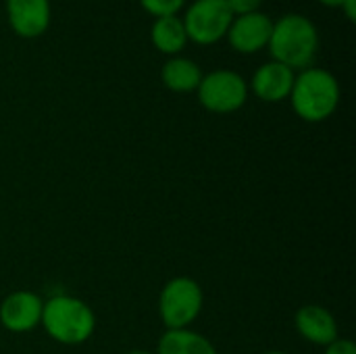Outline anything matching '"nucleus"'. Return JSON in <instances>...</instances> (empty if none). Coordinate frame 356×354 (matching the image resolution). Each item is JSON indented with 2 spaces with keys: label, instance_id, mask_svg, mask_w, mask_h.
I'll return each instance as SVG.
<instances>
[{
  "label": "nucleus",
  "instance_id": "7",
  "mask_svg": "<svg viewBox=\"0 0 356 354\" xmlns=\"http://www.w3.org/2000/svg\"><path fill=\"white\" fill-rule=\"evenodd\" d=\"M44 298L33 290H15L0 303V325L10 334H27L40 328Z\"/></svg>",
  "mask_w": 356,
  "mask_h": 354
},
{
  "label": "nucleus",
  "instance_id": "13",
  "mask_svg": "<svg viewBox=\"0 0 356 354\" xmlns=\"http://www.w3.org/2000/svg\"><path fill=\"white\" fill-rule=\"evenodd\" d=\"M150 42L161 54L177 56L190 42L181 17L179 15L156 17L150 27Z\"/></svg>",
  "mask_w": 356,
  "mask_h": 354
},
{
  "label": "nucleus",
  "instance_id": "8",
  "mask_svg": "<svg viewBox=\"0 0 356 354\" xmlns=\"http://www.w3.org/2000/svg\"><path fill=\"white\" fill-rule=\"evenodd\" d=\"M4 10L10 29L23 40L44 35L52 21L50 0H4Z\"/></svg>",
  "mask_w": 356,
  "mask_h": 354
},
{
  "label": "nucleus",
  "instance_id": "9",
  "mask_svg": "<svg viewBox=\"0 0 356 354\" xmlns=\"http://www.w3.org/2000/svg\"><path fill=\"white\" fill-rule=\"evenodd\" d=\"M271 29H273V19L267 13L257 10V13L234 17L225 38L236 52L254 54L267 48Z\"/></svg>",
  "mask_w": 356,
  "mask_h": 354
},
{
  "label": "nucleus",
  "instance_id": "15",
  "mask_svg": "<svg viewBox=\"0 0 356 354\" xmlns=\"http://www.w3.org/2000/svg\"><path fill=\"white\" fill-rule=\"evenodd\" d=\"M188 0H140V6L156 17H169V15H179V10H184Z\"/></svg>",
  "mask_w": 356,
  "mask_h": 354
},
{
  "label": "nucleus",
  "instance_id": "11",
  "mask_svg": "<svg viewBox=\"0 0 356 354\" xmlns=\"http://www.w3.org/2000/svg\"><path fill=\"white\" fill-rule=\"evenodd\" d=\"M294 328L305 342L315 346H330L340 338L334 313L321 305H302L294 315Z\"/></svg>",
  "mask_w": 356,
  "mask_h": 354
},
{
  "label": "nucleus",
  "instance_id": "3",
  "mask_svg": "<svg viewBox=\"0 0 356 354\" xmlns=\"http://www.w3.org/2000/svg\"><path fill=\"white\" fill-rule=\"evenodd\" d=\"M40 325L50 340L63 346H79L94 336L96 315L81 298L56 294L44 300Z\"/></svg>",
  "mask_w": 356,
  "mask_h": 354
},
{
  "label": "nucleus",
  "instance_id": "10",
  "mask_svg": "<svg viewBox=\"0 0 356 354\" xmlns=\"http://www.w3.org/2000/svg\"><path fill=\"white\" fill-rule=\"evenodd\" d=\"M294 77H296V71H292L290 67L277 61H269V63H263L252 73L248 81V92H252L259 100L269 102V104L284 102L290 98Z\"/></svg>",
  "mask_w": 356,
  "mask_h": 354
},
{
  "label": "nucleus",
  "instance_id": "21",
  "mask_svg": "<svg viewBox=\"0 0 356 354\" xmlns=\"http://www.w3.org/2000/svg\"><path fill=\"white\" fill-rule=\"evenodd\" d=\"M263 354H288V353H284V351H267V353H263Z\"/></svg>",
  "mask_w": 356,
  "mask_h": 354
},
{
  "label": "nucleus",
  "instance_id": "5",
  "mask_svg": "<svg viewBox=\"0 0 356 354\" xmlns=\"http://www.w3.org/2000/svg\"><path fill=\"white\" fill-rule=\"evenodd\" d=\"M248 81L234 69H215L204 73L196 90L202 108L215 115H232L248 100Z\"/></svg>",
  "mask_w": 356,
  "mask_h": 354
},
{
  "label": "nucleus",
  "instance_id": "20",
  "mask_svg": "<svg viewBox=\"0 0 356 354\" xmlns=\"http://www.w3.org/2000/svg\"><path fill=\"white\" fill-rule=\"evenodd\" d=\"M125 354H156V353H150V351H142V348H136V351H129V353Z\"/></svg>",
  "mask_w": 356,
  "mask_h": 354
},
{
  "label": "nucleus",
  "instance_id": "1",
  "mask_svg": "<svg viewBox=\"0 0 356 354\" xmlns=\"http://www.w3.org/2000/svg\"><path fill=\"white\" fill-rule=\"evenodd\" d=\"M319 46L321 38L317 25L307 15L288 13L273 21L267 50L273 61L290 67L292 71H302L313 67Z\"/></svg>",
  "mask_w": 356,
  "mask_h": 354
},
{
  "label": "nucleus",
  "instance_id": "12",
  "mask_svg": "<svg viewBox=\"0 0 356 354\" xmlns=\"http://www.w3.org/2000/svg\"><path fill=\"white\" fill-rule=\"evenodd\" d=\"M202 69L196 61L188 56H169L161 69V81L169 92L175 94H190L196 92L202 79Z\"/></svg>",
  "mask_w": 356,
  "mask_h": 354
},
{
  "label": "nucleus",
  "instance_id": "2",
  "mask_svg": "<svg viewBox=\"0 0 356 354\" xmlns=\"http://www.w3.org/2000/svg\"><path fill=\"white\" fill-rule=\"evenodd\" d=\"M342 90L338 77L323 67H309L296 73L290 92L292 111L307 123L327 121L340 106Z\"/></svg>",
  "mask_w": 356,
  "mask_h": 354
},
{
  "label": "nucleus",
  "instance_id": "17",
  "mask_svg": "<svg viewBox=\"0 0 356 354\" xmlns=\"http://www.w3.org/2000/svg\"><path fill=\"white\" fill-rule=\"evenodd\" d=\"M323 354H356V346L353 340L338 338L336 342H332L330 346H325V353Z\"/></svg>",
  "mask_w": 356,
  "mask_h": 354
},
{
  "label": "nucleus",
  "instance_id": "19",
  "mask_svg": "<svg viewBox=\"0 0 356 354\" xmlns=\"http://www.w3.org/2000/svg\"><path fill=\"white\" fill-rule=\"evenodd\" d=\"M317 2H321L325 6H332V8H338L342 4V0H317Z\"/></svg>",
  "mask_w": 356,
  "mask_h": 354
},
{
  "label": "nucleus",
  "instance_id": "4",
  "mask_svg": "<svg viewBox=\"0 0 356 354\" xmlns=\"http://www.w3.org/2000/svg\"><path fill=\"white\" fill-rule=\"evenodd\" d=\"M204 307L202 286L188 277H171L159 292V317L167 330H188L200 317Z\"/></svg>",
  "mask_w": 356,
  "mask_h": 354
},
{
  "label": "nucleus",
  "instance_id": "14",
  "mask_svg": "<svg viewBox=\"0 0 356 354\" xmlns=\"http://www.w3.org/2000/svg\"><path fill=\"white\" fill-rule=\"evenodd\" d=\"M156 354H219L213 342L194 332L188 330H165L156 344Z\"/></svg>",
  "mask_w": 356,
  "mask_h": 354
},
{
  "label": "nucleus",
  "instance_id": "6",
  "mask_svg": "<svg viewBox=\"0 0 356 354\" xmlns=\"http://www.w3.org/2000/svg\"><path fill=\"white\" fill-rule=\"evenodd\" d=\"M232 10L225 0H194L184 10V27L188 40L198 46H213L227 35Z\"/></svg>",
  "mask_w": 356,
  "mask_h": 354
},
{
  "label": "nucleus",
  "instance_id": "16",
  "mask_svg": "<svg viewBox=\"0 0 356 354\" xmlns=\"http://www.w3.org/2000/svg\"><path fill=\"white\" fill-rule=\"evenodd\" d=\"M225 2H227L234 17L257 13V10H261V4H263V0H225Z\"/></svg>",
  "mask_w": 356,
  "mask_h": 354
},
{
  "label": "nucleus",
  "instance_id": "18",
  "mask_svg": "<svg viewBox=\"0 0 356 354\" xmlns=\"http://www.w3.org/2000/svg\"><path fill=\"white\" fill-rule=\"evenodd\" d=\"M344 15H346V19L353 23L356 21V0H342V4L338 6Z\"/></svg>",
  "mask_w": 356,
  "mask_h": 354
}]
</instances>
